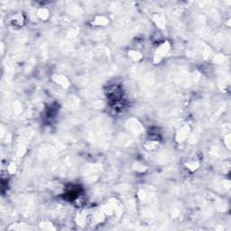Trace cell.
I'll use <instances>...</instances> for the list:
<instances>
[{
	"mask_svg": "<svg viewBox=\"0 0 231 231\" xmlns=\"http://www.w3.org/2000/svg\"><path fill=\"white\" fill-rule=\"evenodd\" d=\"M170 47L171 46H170L169 42H164L157 48L155 54H154V62L155 63L160 62L161 60H162L167 54V53L170 51Z\"/></svg>",
	"mask_w": 231,
	"mask_h": 231,
	"instance_id": "cell-1",
	"label": "cell"
},
{
	"mask_svg": "<svg viewBox=\"0 0 231 231\" xmlns=\"http://www.w3.org/2000/svg\"><path fill=\"white\" fill-rule=\"evenodd\" d=\"M189 132H190V128L187 126H183V128H180L179 131L177 132V136H176L177 141L178 142H183V140H185L187 136L189 135Z\"/></svg>",
	"mask_w": 231,
	"mask_h": 231,
	"instance_id": "cell-2",
	"label": "cell"
},
{
	"mask_svg": "<svg viewBox=\"0 0 231 231\" xmlns=\"http://www.w3.org/2000/svg\"><path fill=\"white\" fill-rule=\"evenodd\" d=\"M53 80L58 85L62 86L63 88H68V86L70 85V82L67 79V78H65L62 75H55L53 77Z\"/></svg>",
	"mask_w": 231,
	"mask_h": 231,
	"instance_id": "cell-3",
	"label": "cell"
},
{
	"mask_svg": "<svg viewBox=\"0 0 231 231\" xmlns=\"http://www.w3.org/2000/svg\"><path fill=\"white\" fill-rule=\"evenodd\" d=\"M154 23L156 24V25L161 28V29H164V26H165V20H164V17L163 15H157L155 17H154Z\"/></svg>",
	"mask_w": 231,
	"mask_h": 231,
	"instance_id": "cell-4",
	"label": "cell"
},
{
	"mask_svg": "<svg viewBox=\"0 0 231 231\" xmlns=\"http://www.w3.org/2000/svg\"><path fill=\"white\" fill-rule=\"evenodd\" d=\"M23 21H24L23 15H20V14H18V15H14L13 20H12V23H13V25H18V26H20V25H23Z\"/></svg>",
	"mask_w": 231,
	"mask_h": 231,
	"instance_id": "cell-5",
	"label": "cell"
},
{
	"mask_svg": "<svg viewBox=\"0 0 231 231\" xmlns=\"http://www.w3.org/2000/svg\"><path fill=\"white\" fill-rule=\"evenodd\" d=\"M128 55L132 60H134V61H139V60L142 58V54L140 53L139 52H137V51H135V50L129 51Z\"/></svg>",
	"mask_w": 231,
	"mask_h": 231,
	"instance_id": "cell-6",
	"label": "cell"
},
{
	"mask_svg": "<svg viewBox=\"0 0 231 231\" xmlns=\"http://www.w3.org/2000/svg\"><path fill=\"white\" fill-rule=\"evenodd\" d=\"M94 24L97 25H106L108 24V20L105 16H98L95 19Z\"/></svg>",
	"mask_w": 231,
	"mask_h": 231,
	"instance_id": "cell-7",
	"label": "cell"
},
{
	"mask_svg": "<svg viewBox=\"0 0 231 231\" xmlns=\"http://www.w3.org/2000/svg\"><path fill=\"white\" fill-rule=\"evenodd\" d=\"M40 227L44 230H54L55 229V227H53V225L51 222H47V221L42 222L41 224H40Z\"/></svg>",
	"mask_w": 231,
	"mask_h": 231,
	"instance_id": "cell-8",
	"label": "cell"
},
{
	"mask_svg": "<svg viewBox=\"0 0 231 231\" xmlns=\"http://www.w3.org/2000/svg\"><path fill=\"white\" fill-rule=\"evenodd\" d=\"M38 16L43 20H45L49 17V13L46 9H40L38 11Z\"/></svg>",
	"mask_w": 231,
	"mask_h": 231,
	"instance_id": "cell-9",
	"label": "cell"
},
{
	"mask_svg": "<svg viewBox=\"0 0 231 231\" xmlns=\"http://www.w3.org/2000/svg\"><path fill=\"white\" fill-rule=\"evenodd\" d=\"M186 166L188 169H190L192 172H193V171H195L196 169L199 168V164L197 162H194V161H192V162H188L186 164Z\"/></svg>",
	"mask_w": 231,
	"mask_h": 231,
	"instance_id": "cell-10",
	"label": "cell"
},
{
	"mask_svg": "<svg viewBox=\"0 0 231 231\" xmlns=\"http://www.w3.org/2000/svg\"><path fill=\"white\" fill-rule=\"evenodd\" d=\"M18 225V224H17ZM17 225L16 224H14V225H12L11 227H9V229H15V230H23V229H26L27 228V227L25 226V224H24L22 227H21V225L22 224H20V227H17Z\"/></svg>",
	"mask_w": 231,
	"mask_h": 231,
	"instance_id": "cell-11",
	"label": "cell"
},
{
	"mask_svg": "<svg viewBox=\"0 0 231 231\" xmlns=\"http://www.w3.org/2000/svg\"><path fill=\"white\" fill-rule=\"evenodd\" d=\"M8 171H9L10 173H15V164H10V166L8 167Z\"/></svg>",
	"mask_w": 231,
	"mask_h": 231,
	"instance_id": "cell-12",
	"label": "cell"
}]
</instances>
